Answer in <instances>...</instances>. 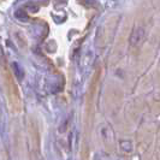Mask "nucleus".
Instances as JSON below:
<instances>
[{
  "label": "nucleus",
  "instance_id": "1",
  "mask_svg": "<svg viewBox=\"0 0 160 160\" xmlns=\"http://www.w3.org/2000/svg\"><path fill=\"white\" fill-rule=\"evenodd\" d=\"M143 38H144V30L138 29V30L134 32V34H132V36H131V43L137 46V45H140L143 41Z\"/></svg>",
  "mask_w": 160,
  "mask_h": 160
}]
</instances>
